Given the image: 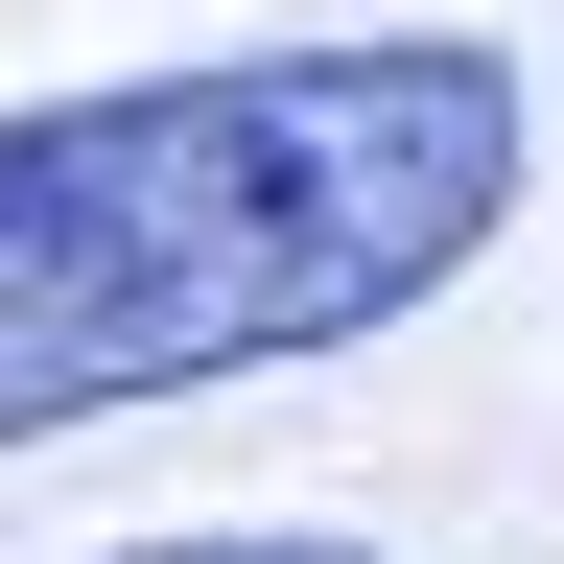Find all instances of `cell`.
I'll return each instance as SVG.
<instances>
[{
    "label": "cell",
    "instance_id": "1",
    "mask_svg": "<svg viewBox=\"0 0 564 564\" xmlns=\"http://www.w3.org/2000/svg\"><path fill=\"white\" fill-rule=\"evenodd\" d=\"M541 188V70L494 24H329L0 95V447L306 377L423 329Z\"/></svg>",
    "mask_w": 564,
    "mask_h": 564
},
{
    "label": "cell",
    "instance_id": "2",
    "mask_svg": "<svg viewBox=\"0 0 564 564\" xmlns=\"http://www.w3.org/2000/svg\"><path fill=\"white\" fill-rule=\"evenodd\" d=\"M95 564H377V541H329V518H188V541H95Z\"/></svg>",
    "mask_w": 564,
    "mask_h": 564
}]
</instances>
